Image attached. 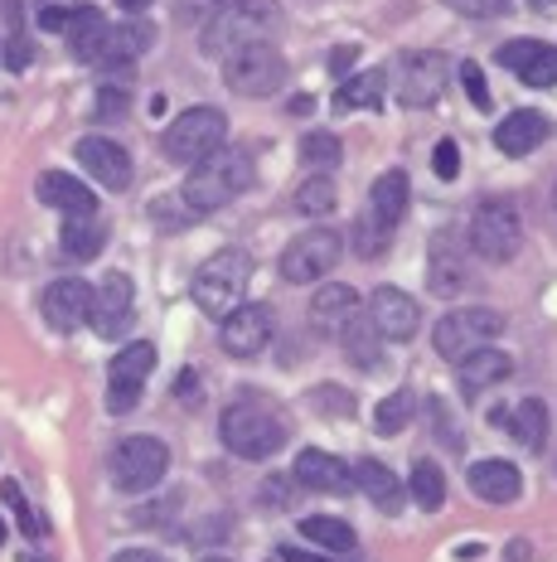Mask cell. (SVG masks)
Listing matches in <instances>:
<instances>
[{"instance_id": "obj_8", "label": "cell", "mask_w": 557, "mask_h": 562, "mask_svg": "<svg viewBox=\"0 0 557 562\" xmlns=\"http://www.w3.org/2000/svg\"><path fill=\"white\" fill-rule=\"evenodd\" d=\"M524 243V224H519L514 204L504 199H485L470 218V248L485 257V262H509Z\"/></svg>"}, {"instance_id": "obj_13", "label": "cell", "mask_w": 557, "mask_h": 562, "mask_svg": "<svg viewBox=\"0 0 557 562\" xmlns=\"http://www.w3.org/2000/svg\"><path fill=\"white\" fill-rule=\"evenodd\" d=\"M132 306H136L132 277H126V272H107V277H102V286L92 291V311H88L92 330H98L102 339L122 335L126 325H132Z\"/></svg>"}, {"instance_id": "obj_40", "label": "cell", "mask_w": 557, "mask_h": 562, "mask_svg": "<svg viewBox=\"0 0 557 562\" xmlns=\"http://www.w3.org/2000/svg\"><path fill=\"white\" fill-rule=\"evenodd\" d=\"M456 74H461V83H466V92H470V102H475V108H480V112H490V88H485L480 64H461Z\"/></svg>"}, {"instance_id": "obj_48", "label": "cell", "mask_w": 557, "mask_h": 562, "mask_svg": "<svg viewBox=\"0 0 557 562\" xmlns=\"http://www.w3.org/2000/svg\"><path fill=\"white\" fill-rule=\"evenodd\" d=\"M64 20H68V10H64V5H44L39 25H44V30H59V34H64Z\"/></svg>"}, {"instance_id": "obj_49", "label": "cell", "mask_w": 557, "mask_h": 562, "mask_svg": "<svg viewBox=\"0 0 557 562\" xmlns=\"http://www.w3.org/2000/svg\"><path fill=\"white\" fill-rule=\"evenodd\" d=\"M194 389H200V383H194V373H180V383H175V393H180V403H200V397H194Z\"/></svg>"}, {"instance_id": "obj_46", "label": "cell", "mask_w": 557, "mask_h": 562, "mask_svg": "<svg viewBox=\"0 0 557 562\" xmlns=\"http://www.w3.org/2000/svg\"><path fill=\"white\" fill-rule=\"evenodd\" d=\"M282 562H350L344 553H300V548H282Z\"/></svg>"}, {"instance_id": "obj_38", "label": "cell", "mask_w": 557, "mask_h": 562, "mask_svg": "<svg viewBox=\"0 0 557 562\" xmlns=\"http://www.w3.org/2000/svg\"><path fill=\"white\" fill-rule=\"evenodd\" d=\"M519 78H524L528 88H557V44H543V49L519 68Z\"/></svg>"}, {"instance_id": "obj_18", "label": "cell", "mask_w": 557, "mask_h": 562, "mask_svg": "<svg viewBox=\"0 0 557 562\" xmlns=\"http://www.w3.org/2000/svg\"><path fill=\"white\" fill-rule=\"evenodd\" d=\"M92 311V286L78 277H64L54 281L49 291H44V321L54 325V330H78V325L88 321Z\"/></svg>"}, {"instance_id": "obj_25", "label": "cell", "mask_w": 557, "mask_h": 562, "mask_svg": "<svg viewBox=\"0 0 557 562\" xmlns=\"http://www.w3.org/2000/svg\"><path fill=\"white\" fill-rule=\"evenodd\" d=\"M408 204H412V194H408V175H402V170L378 175L374 190H368V218H374L378 228H388V233L402 224Z\"/></svg>"}, {"instance_id": "obj_53", "label": "cell", "mask_w": 557, "mask_h": 562, "mask_svg": "<svg viewBox=\"0 0 557 562\" xmlns=\"http://www.w3.org/2000/svg\"><path fill=\"white\" fill-rule=\"evenodd\" d=\"M208 562H228V558H208Z\"/></svg>"}, {"instance_id": "obj_20", "label": "cell", "mask_w": 557, "mask_h": 562, "mask_svg": "<svg viewBox=\"0 0 557 562\" xmlns=\"http://www.w3.org/2000/svg\"><path fill=\"white\" fill-rule=\"evenodd\" d=\"M292 475L306 490H320V495H344V490H354V471L330 451H300Z\"/></svg>"}, {"instance_id": "obj_36", "label": "cell", "mask_w": 557, "mask_h": 562, "mask_svg": "<svg viewBox=\"0 0 557 562\" xmlns=\"http://www.w3.org/2000/svg\"><path fill=\"white\" fill-rule=\"evenodd\" d=\"M340 339L350 345V355H354L359 369H374V364H378V330L368 325V315H354V321L344 325Z\"/></svg>"}, {"instance_id": "obj_24", "label": "cell", "mask_w": 557, "mask_h": 562, "mask_svg": "<svg viewBox=\"0 0 557 562\" xmlns=\"http://www.w3.org/2000/svg\"><path fill=\"white\" fill-rule=\"evenodd\" d=\"M470 490L485 505H509V499H519V490H524V475H519L514 461H475Z\"/></svg>"}, {"instance_id": "obj_4", "label": "cell", "mask_w": 557, "mask_h": 562, "mask_svg": "<svg viewBox=\"0 0 557 562\" xmlns=\"http://www.w3.org/2000/svg\"><path fill=\"white\" fill-rule=\"evenodd\" d=\"M252 281V257L242 248H224L214 252L208 262L194 272V306L204 315H214V321H228L238 306H242V291H248Z\"/></svg>"}, {"instance_id": "obj_42", "label": "cell", "mask_w": 557, "mask_h": 562, "mask_svg": "<svg viewBox=\"0 0 557 562\" xmlns=\"http://www.w3.org/2000/svg\"><path fill=\"white\" fill-rule=\"evenodd\" d=\"M538 49H543L538 40H509L504 49H499V64H504V68H514V74H519V68H524V64H528V58L538 54Z\"/></svg>"}, {"instance_id": "obj_5", "label": "cell", "mask_w": 557, "mask_h": 562, "mask_svg": "<svg viewBox=\"0 0 557 562\" xmlns=\"http://www.w3.org/2000/svg\"><path fill=\"white\" fill-rule=\"evenodd\" d=\"M499 330H504V315L490 311V306H461L451 315H441L436 330H432V345L441 359H451V364H461V359H470L475 349H490Z\"/></svg>"}, {"instance_id": "obj_51", "label": "cell", "mask_w": 557, "mask_h": 562, "mask_svg": "<svg viewBox=\"0 0 557 562\" xmlns=\"http://www.w3.org/2000/svg\"><path fill=\"white\" fill-rule=\"evenodd\" d=\"M117 5H122V10H146L150 0H117Z\"/></svg>"}, {"instance_id": "obj_19", "label": "cell", "mask_w": 557, "mask_h": 562, "mask_svg": "<svg viewBox=\"0 0 557 562\" xmlns=\"http://www.w3.org/2000/svg\"><path fill=\"white\" fill-rule=\"evenodd\" d=\"M553 132V122L543 112H528V108H519V112H509L504 122L495 126V146L504 150V156H533V150L548 140Z\"/></svg>"}, {"instance_id": "obj_3", "label": "cell", "mask_w": 557, "mask_h": 562, "mask_svg": "<svg viewBox=\"0 0 557 562\" xmlns=\"http://www.w3.org/2000/svg\"><path fill=\"white\" fill-rule=\"evenodd\" d=\"M224 447L242 461H272L286 447V417L266 397H238L224 413Z\"/></svg>"}, {"instance_id": "obj_12", "label": "cell", "mask_w": 557, "mask_h": 562, "mask_svg": "<svg viewBox=\"0 0 557 562\" xmlns=\"http://www.w3.org/2000/svg\"><path fill=\"white\" fill-rule=\"evenodd\" d=\"M150 369H156V345H146V339H136V345H126L117 359L107 364V407L112 413H132L136 397H141Z\"/></svg>"}, {"instance_id": "obj_33", "label": "cell", "mask_w": 557, "mask_h": 562, "mask_svg": "<svg viewBox=\"0 0 557 562\" xmlns=\"http://www.w3.org/2000/svg\"><path fill=\"white\" fill-rule=\"evenodd\" d=\"M408 490H412L417 509H427V514H436L441 505H446V475H441V465H436V461H417V465H412Z\"/></svg>"}, {"instance_id": "obj_32", "label": "cell", "mask_w": 557, "mask_h": 562, "mask_svg": "<svg viewBox=\"0 0 557 562\" xmlns=\"http://www.w3.org/2000/svg\"><path fill=\"white\" fill-rule=\"evenodd\" d=\"M102 238H107V228L98 224V214L68 218V224H64V252H68V257H78V262L98 257V252H102Z\"/></svg>"}, {"instance_id": "obj_50", "label": "cell", "mask_w": 557, "mask_h": 562, "mask_svg": "<svg viewBox=\"0 0 557 562\" xmlns=\"http://www.w3.org/2000/svg\"><path fill=\"white\" fill-rule=\"evenodd\" d=\"M112 562H166L160 553H146V548H126V553H117Z\"/></svg>"}, {"instance_id": "obj_30", "label": "cell", "mask_w": 557, "mask_h": 562, "mask_svg": "<svg viewBox=\"0 0 557 562\" xmlns=\"http://www.w3.org/2000/svg\"><path fill=\"white\" fill-rule=\"evenodd\" d=\"M383 88H388V78H383V68H368V74H354L350 83H340V92H334V112L378 108V102H383Z\"/></svg>"}, {"instance_id": "obj_43", "label": "cell", "mask_w": 557, "mask_h": 562, "mask_svg": "<svg viewBox=\"0 0 557 562\" xmlns=\"http://www.w3.org/2000/svg\"><path fill=\"white\" fill-rule=\"evenodd\" d=\"M461 15L470 20H495V15H509V0H451Z\"/></svg>"}, {"instance_id": "obj_26", "label": "cell", "mask_w": 557, "mask_h": 562, "mask_svg": "<svg viewBox=\"0 0 557 562\" xmlns=\"http://www.w3.org/2000/svg\"><path fill=\"white\" fill-rule=\"evenodd\" d=\"M354 315H359V296L350 286H340V281H325V286L316 291V301H310V321L334 339L344 335V325H350Z\"/></svg>"}, {"instance_id": "obj_15", "label": "cell", "mask_w": 557, "mask_h": 562, "mask_svg": "<svg viewBox=\"0 0 557 562\" xmlns=\"http://www.w3.org/2000/svg\"><path fill=\"white\" fill-rule=\"evenodd\" d=\"M218 339H224V349L234 359H258L272 345V306H238L224 321Z\"/></svg>"}, {"instance_id": "obj_35", "label": "cell", "mask_w": 557, "mask_h": 562, "mask_svg": "<svg viewBox=\"0 0 557 562\" xmlns=\"http://www.w3.org/2000/svg\"><path fill=\"white\" fill-rule=\"evenodd\" d=\"M334 204H340V190H334L330 175H310V180H300V184H296V209H300V214L325 218Z\"/></svg>"}, {"instance_id": "obj_45", "label": "cell", "mask_w": 557, "mask_h": 562, "mask_svg": "<svg viewBox=\"0 0 557 562\" xmlns=\"http://www.w3.org/2000/svg\"><path fill=\"white\" fill-rule=\"evenodd\" d=\"M5 64H10V74H25V68H30V40H25V34H10Z\"/></svg>"}, {"instance_id": "obj_17", "label": "cell", "mask_w": 557, "mask_h": 562, "mask_svg": "<svg viewBox=\"0 0 557 562\" xmlns=\"http://www.w3.org/2000/svg\"><path fill=\"white\" fill-rule=\"evenodd\" d=\"M417 301L398 286H378L368 296V325L378 330V339H412L417 335Z\"/></svg>"}, {"instance_id": "obj_11", "label": "cell", "mask_w": 557, "mask_h": 562, "mask_svg": "<svg viewBox=\"0 0 557 562\" xmlns=\"http://www.w3.org/2000/svg\"><path fill=\"white\" fill-rule=\"evenodd\" d=\"M340 233H330V228H310V233H300V238L292 243V248L282 252V277L286 281H325L334 272V262H340Z\"/></svg>"}, {"instance_id": "obj_16", "label": "cell", "mask_w": 557, "mask_h": 562, "mask_svg": "<svg viewBox=\"0 0 557 562\" xmlns=\"http://www.w3.org/2000/svg\"><path fill=\"white\" fill-rule=\"evenodd\" d=\"M78 166H83L102 190H126L132 184V156L107 136H83L78 140Z\"/></svg>"}, {"instance_id": "obj_39", "label": "cell", "mask_w": 557, "mask_h": 562, "mask_svg": "<svg viewBox=\"0 0 557 562\" xmlns=\"http://www.w3.org/2000/svg\"><path fill=\"white\" fill-rule=\"evenodd\" d=\"M0 495H5V505L20 514V529L34 533V538L44 533V519H39V514H34V509L25 505V495H20V485H15V480H5V490H0Z\"/></svg>"}, {"instance_id": "obj_29", "label": "cell", "mask_w": 557, "mask_h": 562, "mask_svg": "<svg viewBox=\"0 0 557 562\" xmlns=\"http://www.w3.org/2000/svg\"><path fill=\"white\" fill-rule=\"evenodd\" d=\"M509 437H514L524 451L548 447V407H543V397H524V403L509 413Z\"/></svg>"}, {"instance_id": "obj_44", "label": "cell", "mask_w": 557, "mask_h": 562, "mask_svg": "<svg viewBox=\"0 0 557 562\" xmlns=\"http://www.w3.org/2000/svg\"><path fill=\"white\" fill-rule=\"evenodd\" d=\"M316 407H320V413H340V417H350V413H354V397L344 393V389H316Z\"/></svg>"}, {"instance_id": "obj_7", "label": "cell", "mask_w": 557, "mask_h": 562, "mask_svg": "<svg viewBox=\"0 0 557 562\" xmlns=\"http://www.w3.org/2000/svg\"><path fill=\"white\" fill-rule=\"evenodd\" d=\"M170 465V451L160 437H122L117 451H112L107 471H112V485L126 490V495H146V490L160 485Z\"/></svg>"}, {"instance_id": "obj_27", "label": "cell", "mask_w": 557, "mask_h": 562, "mask_svg": "<svg viewBox=\"0 0 557 562\" xmlns=\"http://www.w3.org/2000/svg\"><path fill=\"white\" fill-rule=\"evenodd\" d=\"M354 485L364 490V495L374 499L383 514H398V509H402V485H398V475H393L383 461H374V456L354 465Z\"/></svg>"}, {"instance_id": "obj_54", "label": "cell", "mask_w": 557, "mask_h": 562, "mask_svg": "<svg viewBox=\"0 0 557 562\" xmlns=\"http://www.w3.org/2000/svg\"><path fill=\"white\" fill-rule=\"evenodd\" d=\"M553 204H557V190H553Z\"/></svg>"}, {"instance_id": "obj_28", "label": "cell", "mask_w": 557, "mask_h": 562, "mask_svg": "<svg viewBox=\"0 0 557 562\" xmlns=\"http://www.w3.org/2000/svg\"><path fill=\"white\" fill-rule=\"evenodd\" d=\"M150 25H141V20H132V25H117V30H107V44H102V58L98 64L102 68H126V64H136L146 49H150Z\"/></svg>"}, {"instance_id": "obj_21", "label": "cell", "mask_w": 557, "mask_h": 562, "mask_svg": "<svg viewBox=\"0 0 557 562\" xmlns=\"http://www.w3.org/2000/svg\"><path fill=\"white\" fill-rule=\"evenodd\" d=\"M509 373H514V359L504 355V349H475L470 359H461L456 364V383L466 397H480L485 389H495V383H504Z\"/></svg>"}, {"instance_id": "obj_31", "label": "cell", "mask_w": 557, "mask_h": 562, "mask_svg": "<svg viewBox=\"0 0 557 562\" xmlns=\"http://www.w3.org/2000/svg\"><path fill=\"white\" fill-rule=\"evenodd\" d=\"M300 538H310V543L330 548V553H344V558H350L354 548H359V538H354L350 524H344V519H330V514H316V519L300 524Z\"/></svg>"}, {"instance_id": "obj_34", "label": "cell", "mask_w": 557, "mask_h": 562, "mask_svg": "<svg viewBox=\"0 0 557 562\" xmlns=\"http://www.w3.org/2000/svg\"><path fill=\"white\" fill-rule=\"evenodd\" d=\"M412 413H417V393H412V389L388 393V397H383V403H378V413H374L378 437H398V431L412 422Z\"/></svg>"}, {"instance_id": "obj_14", "label": "cell", "mask_w": 557, "mask_h": 562, "mask_svg": "<svg viewBox=\"0 0 557 562\" xmlns=\"http://www.w3.org/2000/svg\"><path fill=\"white\" fill-rule=\"evenodd\" d=\"M427 281L436 296H456L461 286H470V248L456 233H436L432 257H427Z\"/></svg>"}, {"instance_id": "obj_23", "label": "cell", "mask_w": 557, "mask_h": 562, "mask_svg": "<svg viewBox=\"0 0 557 562\" xmlns=\"http://www.w3.org/2000/svg\"><path fill=\"white\" fill-rule=\"evenodd\" d=\"M39 199L49 209H59L64 218L98 214V199H92V190H88L83 180H73V175H64V170H44L39 175Z\"/></svg>"}, {"instance_id": "obj_37", "label": "cell", "mask_w": 557, "mask_h": 562, "mask_svg": "<svg viewBox=\"0 0 557 562\" xmlns=\"http://www.w3.org/2000/svg\"><path fill=\"white\" fill-rule=\"evenodd\" d=\"M340 136H330V132H310V136H300V160L306 166H316L320 175H330L334 166H340Z\"/></svg>"}, {"instance_id": "obj_2", "label": "cell", "mask_w": 557, "mask_h": 562, "mask_svg": "<svg viewBox=\"0 0 557 562\" xmlns=\"http://www.w3.org/2000/svg\"><path fill=\"white\" fill-rule=\"evenodd\" d=\"M252 156L242 146H224V150H214L208 160H200L194 166V175L184 180V190H180V199H184V209L190 214H214V209H224L228 199H238L242 190L252 184Z\"/></svg>"}, {"instance_id": "obj_22", "label": "cell", "mask_w": 557, "mask_h": 562, "mask_svg": "<svg viewBox=\"0 0 557 562\" xmlns=\"http://www.w3.org/2000/svg\"><path fill=\"white\" fill-rule=\"evenodd\" d=\"M107 20H102V10L92 5H73L64 20V34H68V49H73L78 64H98L102 58V44H107Z\"/></svg>"}, {"instance_id": "obj_6", "label": "cell", "mask_w": 557, "mask_h": 562, "mask_svg": "<svg viewBox=\"0 0 557 562\" xmlns=\"http://www.w3.org/2000/svg\"><path fill=\"white\" fill-rule=\"evenodd\" d=\"M224 136H228V116L218 108H190L180 112L175 122L166 126V156L175 160V166H200L208 160L214 150H224Z\"/></svg>"}, {"instance_id": "obj_9", "label": "cell", "mask_w": 557, "mask_h": 562, "mask_svg": "<svg viewBox=\"0 0 557 562\" xmlns=\"http://www.w3.org/2000/svg\"><path fill=\"white\" fill-rule=\"evenodd\" d=\"M224 78L242 98H266V92H276L286 83V58L272 44H248V49L224 58Z\"/></svg>"}, {"instance_id": "obj_41", "label": "cell", "mask_w": 557, "mask_h": 562, "mask_svg": "<svg viewBox=\"0 0 557 562\" xmlns=\"http://www.w3.org/2000/svg\"><path fill=\"white\" fill-rule=\"evenodd\" d=\"M432 170L441 175V180H456V175H461V150H456V140H436Z\"/></svg>"}, {"instance_id": "obj_52", "label": "cell", "mask_w": 557, "mask_h": 562, "mask_svg": "<svg viewBox=\"0 0 557 562\" xmlns=\"http://www.w3.org/2000/svg\"><path fill=\"white\" fill-rule=\"evenodd\" d=\"M0 543H5V524H0Z\"/></svg>"}, {"instance_id": "obj_1", "label": "cell", "mask_w": 557, "mask_h": 562, "mask_svg": "<svg viewBox=\"0 0 557 562\" xmlns=\"http://www.w3.org/2000/svg\"><path fill=\"white\" fill-rule=\"evenodd\" d=\"M276 25H282L276 0H214L200 40L214 58H228V54L248 49V44H266L276 34Z\"/></svg>"}, {"instance_id": "obj_47", "label": "cell", "mask_w": 557, "mask_h": 562, "mask_svg": "<svg viewBox=\"0 0 557 562\" xmlns=\"http://www.w3.org/2000/svg\"><path fill=\"white\" fill-rule=\"evenodd\" d=\"M354 44H340V49H334L330 54V74H350V68H354Z\"/></svg>"}, {"instance_id": "obj_10", "label": "cell", "mask_w": 557, "mask_h": 562, "mask_svg": "<svg viewBox=\"0 0 557 562\" xmlns=\"http://www.w3.org/2000/svg\"><path fill=\"white\" fill-rule=\"evenodd\" d=\"M451 83V58L436 49H417L398 58V102L402 108H432Z\"/></svg>"}]
</instances>
